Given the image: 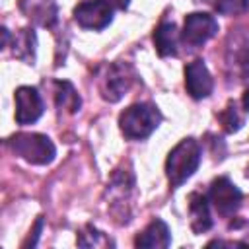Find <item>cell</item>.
Instances as JSON below:
<instances>
[{"instance_id":"18","label":"cell","mask_w":249,"mask_h":249,"mask_svg":"<svg viewBox=\"0 0 249 249\" xmlns=\"http://www.w3.org/2000/svg\"><path fill=\"white\" fill-rule=\"evenodd\" d=\"M103 2H107L113 10H126L130 4V0H103Z\"/></svg>"},{"instance_id":"4","label":"cell","mask_w":249,"mask_h":249,"mask_svg":"<svg viewBox=\"0 0 249 249\" xmlns=\"http://www.w3.org/2000/svg\"><path fill=\"white\" fill-rule=\"evenodd\" d=\"M216 33H218V21L214 16L204 14V12H193L185 18L181 39L189 47L196 49V47L204 45L208 39H212Z\"/></svg>"},{"instance_id":"3","label":"cell","mask_w":249,"mask_h":249,"mask_svg":"<svg viewBox=\"0 0 249 249\" xmlns=\"http://www.w3.org/2000/svg\"><path fill=\"white\" fill-rule=\"evenodd\" d=\"M8 146L16 156H19L21 160L33 165H47L56 156V148L53 140L37 132H19L8 140Z\"/></svg>"},{"instance_id":"11","label":"cell","mask_w":249,"mask_h":249,"mask_svg":"<svg viewBox=\"0 0 249 249\" xmlns=\"http://www.w3.org/2000/svg\"><path fill=\"white\" fill-rule=\"evenodd\" d=\"M154 45L160 56H175L179 45V31L173 21H161L154 31Z\"/></svg>"},{"instance_id":"5","label":"cell","mask_w":249,"mask_h":249,"mask_svg":"<svg viewBox=\"0 0 249 249\" xmlns=\"http://www.w3.org/2000/svg\"><path fill=\"white\" fill-rule=\"evenodd\" d=\"M241 191L228 179V177H218L212 181L210 191H208V200L216 208V212L224 218L233 216L239 206H241Z\"/></svg>"},{"instance_id":"2","label":"cell","mask_w":249,"mask_h":249,"mask_svg":"<svg viewBox=\"0 0 249 249\" xmlns=\"http://www.w3.org/2000/svg\"><path fill=\"white\" fill-rule=\"evenodd\" d=\"M161 123V113L152 103H134L124 109L119 117L121 130L130 140H144L148 138Z\"/></svg>"},{"instance_id":"10","label":"cell","mask_w":249,"mask_h":249,"mask_svg":"<svg viewBox=\"0 0 249 249\" xmlns=\"http://www.w3.org/2000/svg\"><path fill=\"white\" fill-rule=\"evenodd\" d=\"M189 212H191V228L195 233H204L212 228V216L208 206V196L200 193H193L189 198Z\"/></svg>"},{"instance_id":"8","label":"cell","mask_w":249,"mask_h":249,"mask_svg":"<svg viewBox=\"0 0 249 249\" xmlns=\"http://www.w3.org/2000/svg\"><path fill=\"white\" fill-rule=\"evenodd\" d=\"M132 80H134V74H132V68L128 64H113L109 66L107 74H105V80H103V97L111 103L119 101L126 91L128 88L132 86Z\"/></svg>"},{"instance_id":"6","label":"cell","mask_w":249,"mask_h":249,"mask_svg":"<svg viewBox=\"0 0 249 249\" xmlns=\"http://www.w3.org/2000/svg\"><path fill=\"white\" fill-rule=\"evenodd\" d=\"M74 19L84 29H103L113 19V8L103 0H84L74 8Z\"/></svg>"},{"instance_id":"1","label":"cell","mask_w":249,"mask_h":249,"mask_svg":"<svg viewBox=\"0 0 249 249\" xmlns=\"http://www.w3.org/2000/svg\"><path fill=\"white\" fill-rule=\"evenodd\" d=\"M200 146L195 138L181 140L167 156L165 171L171 187H181L200 165Z\"/></svg>"},{"instance_id":"7","label":"cell","mask_w":249,"mask_h":249,"mask_svg":"<svg viewBox=\"0 0 249 249\" xmlns=\"http://www.w3.org/2000/svg\"><path fill=\"white\" fill-rule=\"evenodd\" d=\"M43 115V99L37 88L21 86L16 89V121L18 124H31Z\"/></svg>"},{"instance_id":"17","label":"cell","mask_w":249,"mask_h":249,"mask_svg":"<svg viewBox=\"0 0 249 249\" xmlns=\"http://www.w3.org/2000/svg\"><path fill=\"white\" fill-rule=\"evenodd\" d=\"M247 8H249V0H218L216 2L218 14H224V16H237L247 12Z\"/></svg>"},{"instance_id":"20","label":"cell","mask_w":249,"mask_h":249,"mask_svg":"<svg viewBox=\"0 0 249 249\" xmlns=\"http://www.w3.org/2000/svg\"><path fill=\"white\" fill-rule=\"evenodd\" d=\"M245 175H247V179H249V167H247V173H245Z\"/></svg>"},{"instance_id":"9","label":"cell","mask_w":249,"mask_h":249,"mask_svg":"<svg viewBox=\"0 0 249 249\" xmlns=\"http://www.w3.org/2000/svg\"><path fill=\"white\" fill-rule=\"evenodd\" d=\"M185 86H187L189 95L195 99H204L212 93L214 80H212L204 60L196 58L185 66Z\"/></svg>"},{"instance_id":"16","label":"cell","mask_w":249,"mask_h":249,"mask_svg":"<svg viewBox=\"0 0 249 249\" xmlns=\"http://www.w3.org/2000/svg\"><path fill=\"white\" fill-rule=\"evenodd\" d=\"M220 119H222V123H224V126H226L228 132H235V130H239L241 124H243V117H241V113H239V109H237V105H235L233 101L228 103V107H226V111L220 115Z\"/></svg>"},{"instance_id":"13","label":"cell","mask_w":249,"mask_h":249,"mask_svg":"<svg viewBox=\"0 0 249 249\" xmlns=\"http://www.w3.org/2000/svg\"><path fill=\"white\" fill-rule=\"evenodd\" d=\"M35 31L33 29H21L18 35H14V54L21 60H25L27 64H33L35 60Z\"/></svg>"},{"instance_id":"15","label":"cell","mask_w":249,"mask_h":249,"mask_svg":"<svg viewBox=\"0 0 249 249\" xmlns=\"http://www.w3.org/2000/svg\"><path fill=\"white\" fill-rule=\"evenodd\" d=\"M78 245H82V247H107V245H113V241H111L109 237H105L99 230L88 226V228L80 233Z\"/></svg>"},{"instance_id":"19","label":"cell","mask_w":249,"mask_h":249,"mask_svg":"<svg viewBox=\"0 0 249 249\" xmlns=\"http://www.w3.org/2000/svg\"><path fill=\"white\" fill-rule=\"evenodd\" d=\"M243 107H245V111H249V88L243 93Z\"/></svg>"},{"instance_id":"14","label":"cell","mask_w":249,"mask_h":249,"mask_svg":"<svg viewBox=\"0 0 249 249\" xmlns=\"http://www.w3.org/2000/svg\"><path fill=\"white\" fill-rule=\"evenodd\" d=\"M56 105L58 109H68L70 113L80 109L82 99L70 82H56Z\"/></svg>"},{"instance_id":"12","label":"cell","mask_w":249,"mask_h":249,"mask_svg":"<svg viewBox=\"0 0 249 249\" xmlns=\"http://www.w3.org/2000/svg\"><path fill=\"white\" fill-rule=\"evenodd\" d=\"M136 247H150V249H158V247H169L171 243V233L169 228L163 220H154L138 237H136Z\"/></svg>"}]
</instances>
